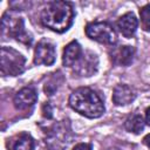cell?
I'll use <instances>...</instances> for the list:
<instances>
[{
    "label": "cell",
    "instance_id": "7c38bea8",
    "mask_svg": "<svg viewBox=\"0 0 150 150\" xmlns=\"http://www.w3.org/2000/svg\"><path fill=\"white\" fill-rule=\"evenodd\" d=\"M137 26H138V21L136 19L135 14L131 12L123 14L117 20V27H118L120 32L122 33L123 36H125L128 39L134 36V34L136 33Z\"/></svg>",
    "mask_w": 150,
    "mask_h": 150
},
{
    "label": "cell",
    "instance_id": "ffe728a7",
    "mask_svg": "<svg viewBox=\"0 0 150 150\" xmlns=\"http://www.w3.org/2000/svg\"><path fill=\"white\" fill-rule=\"evenodd\" d=\"M143 143L150 149V134H148L146 136H144V138H143Z\"/></svg>",
    "mask_w": 150,
    "mask_h": 150
},
{
    "label": "cell",
    "instance_id": "4fadbf2b",
    "mask_svg": "<svg viewBox=\"0 0 150 150\" xmlns=\"http://www.w3.org/2000/svg\"><path fill=\"white\" fill-rule=\"evenodd\" d=\"M82 48L77 41H71L63 49V56H62V62L64 67H71L74 66L77 60L82 55Z\"/></svg>",
    "mask_w": 150,
    "mask_h": 150
},
{
    "label": "cell",
    "instance_id": "ba28073f",
    "mask_svg": "<svg viewBox=\"0 0 150 150\" xmlns=\"http://www.w3.org/2000/svg\"><path fill=\"white\" fill-rule=\"evenodd\" d=\"M55 59H56V52L54 45L47 40H41L35 47L34 63L38 66L40 64L52 66L55 62Z\"/></svg>",
    "mask_w": 150,
    "mask_h": 150
},
{
    "label": "cell",
    "instance_id": "9a60e30c",
    "mask_svg": "<svg viewBox=\"0 0 150 150\" xmlns=\"http://www.w3.org/2000/svg\"><path fill=\"white\" fill-rule=\"evenodd\" d=\"M144 125H145V121L138 114L130 115L125 120V122H124V128L127 129V131L132 132V134H136V135L143 131Z\"/></svg>",
    "mask_w": 150,
    "mask_h": 150
},
{
    "label": "cell",
    "instance_id": "2e32d148",
    "mask_svg": "<svg viewBox=\"0 0 150 150\" xmlns=\"http://www.w3.org/2000/svg\"><path fill=\"white\" fill-rule=\"evenodd\" d=\"M142 28L145 32H150V5H145L139 9Z\"/></svg>",
    "mask_w": 150,
    "mask_h": 150
},
{
    "label": "cell",
    "instance_id": "8992f818",
    "mask_svg": "<svg viewBox=\"0 0 150 150\" xmlns=\"http://www.w3.org/2000/svg\"><path fill=\"white\" fill-rule=\"evenodd\" d=\"M68 132L66 123H57L53 125L47 132V143L55 150H62L68 145L70 141H68Z\"/></svg>",
    "mask_w": 150,
    "mask_h": 150
},
{
    "label": "cell",
    "instance_id": "30bf717a",
    "mask_svg": "<svg viewBox=\"0 0 150 150\" xmlns=\"http://www.w3.org/2000/svg\"><path fill=\"white\" fill-rule=\"evenodd\" d=\"M38 101V93L33 87H25L20 89L14 96V105L18 109H26L32 107Z\"/></svg>",
    "mask_w": 150,
    "mask_h": 150
},
{
    "label": "cell",
    "instance_id": "5b68a950",
    "mask_svg": "<svg viewBox=\"0 0 150 150\" xmlns=\"http://www.w3.org/2000/svg\"><path fill=\"white\" fill-rule=\"evenodd\" d=\"M86 35L89 39L103 45L112 46L117 41V35L112 26L109 25L108 22H102V21L88 23L86 26Z\"/></svg>",
    "mask_w": 150,
    "mask_h": 150
},
{
    "label": "cell",
    "instance_id": "5bb4252c",
    "mask_svg": "<svg viewBox=\"0 0 150 150\" xmlns=\"http://www.w3.org/2000/svg\"><path fill=\"white\" fill-rule=\"evenodd\" d=\"M9 150H33L34 149V139L33 137L27 134L22 132L15 137H13L8 142Z\"/></svg>",
    "mask_w": 150,
    "mask_h": 150
},
{
    "label": "cell",
    "instance_id": "9c48e42d",
    "mask_svg": "<svg viewBox=\"0 0 150 150\" xmlns=\"http://www.w3.org/2000/svg\"><path fill=\"white\" fill-rule=\"evenodd\" d=\"M135 52L132 46H118L110 52V59L117 66H129L134 60Z\"/></svg>",
    "mask_w": 150,
    "mask_h": 150
},
{
    "label": "cell",
    "instance_id": "3957f363",
    "mask_svg": "<svg viewBox=\"0 0 150 150\" xmlns=\"http://www.w3.org/2000/svg\"><path fill=\"white\" fill-rule=\"evenodd\" d=\"M1 32L8 38H13L27 46L32 45L33 38L25 29L23 19L14 12H6L1 19Z\"/></svg>",
    "mask_w": 150,
    "mask_h": 150
},
{
    "label": "cell",
    "instance_id": "52a82bcc",
    "mask_svg": "<svg viewBox=\"0 0 150 150\" xmlns=\"http://www.w3.org/2000/svg\"><path fill=\"white\" fill-rule=\"evenodd\" d=\"M98 66V59L96 54L91 52H83L77 62L73 66L74 73L80 76H91L96 73Z\"/></svg>",
    "mask_w": 150,
    "mask_h": 150
},
{
    "label": "cell",
    "instance_id": "7a4b0ae2",
    "mask_svg": "<svg viewBox=\"0 0 150 150\" xmlns=\"http://www.w3.org/2000/svg\"><path fill=\"white\" fill-rule=\"evenodd\" d=\"M69 105L80 115L88 118L101 117L104 112V104L101 97L90 88L81 87L69 96Z\"/></svg>",
    "mask_w": 150,
    "mask_h": 150
},
{
    "label": "cell",
    "instance_id": "d6986e66",
    "mask_svg": "<svg viewBox=\"0 0 150 150\" xmlns=\"http://www.w3.org/2000/svg\"><path fill=\"white\" fill-rule=\"evenodd\" d=\"M145 123L148 125H150V107L146 108V110H145Z\"/></svg>",
    "mask_w": 150,
    "mask_h": 150
},
{
    "label": "cell",
    "instance_id": "44dd1931",
    "mask_svg": "<svg viewBox=\"0 0 150 150\" xmlns=\"http://www.w3.org/2000/svg\"><path fill=\"white\" fill-rule=\"evenodd\" d=\"M109 150H121V149H118V148H111V149H109Z\"/></svg>",
    "mask_w": 150,
    "mask_h": 150
},
{
    "label": "cell",
    "instance_id": "8fae6325",
    "mask_svg": "<svg viewBox=\"0 0 150 150\" xmlns=\"http://www.w3.org/2000/svg\"><path fill=\"white\" fill-rule=\"evenodd\" d=\"M136 98L135 90L128 84H117L112 91V102L116 105H127Z\"/></svg>",
    "mask_w": 150,
    "mask_h": 150
},
{
    "label": "cell",
    "instance_id": "e0dca14e",
    "mask_svg": "<svg viewBox=\"0 0 150 150\" xmlns=\"http://www.w3.org/2000/svg\"><path fill=\"white\" fill-rule=\"evenodd\" d=\"M42 115L46 118H52V116H53V109H52V105L49 104V102H46L42 105Z\"/></svg>",
    "mask_w": 150,
    "mask_h": 150
},
{
    "label": "cell",
    "instance_id": "6da1fadb",
    "mask_svg": "<svg viewBox=\"0 0 150 150\" xmlns=\"http://www.w3.org/2000/svg\"><path fill=\"white\" fill-rule=\"evenodd\" d=\"M74 11L69 2H49L41 13V22L45 27L56 33L66 32L73 23Z\"/></svg>",
    "mask_w": 150,
    "mask_h": 150
},
{
    "label": "cell",
    "instance_id": "277c9868",
    "mask_svg": "<svg viewBox=\"0 0 150 150\" xmlns=\"http://www.w3.org/2000/svg\"><path fill=\"white\" fill-rule=\"evenodd\" d=\"M26 59L11 47H2L0 52V71L2 76H16L25 69Z\"/></svg>",
    "mask_w": 150,
    "mask_h": 150
},
{
    "label": "cell",
    "instance_id": "ac0fdd59",
    "mask_svg": "<svg viewBox=\"0 0 150 150\" xmlns=\"http://www.w3.org/2000/svg\"><path fill=\"white\" fill-rule=\"evenodd\" d=\"M73 150H93V146L89 143H79L73 148Z\"/></svg>",
    "mask_w": 150,
    "mask_h": 150
}]
</instances>
